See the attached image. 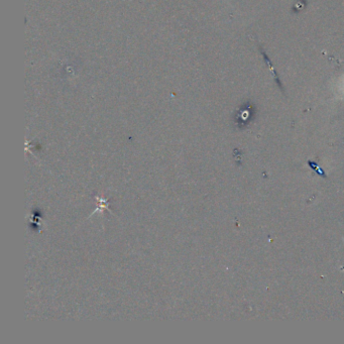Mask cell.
<instances>
[{
	"instance_id": "cell-2",
	"label": "cell",
	"mask_w": 344,
	"mask_h": 344,
	"mask_svg": "<svg viewBox=\"0 0 344 344\" xmlns=\"http://www.w3.org/2000/svg\"><path fill=\"white\" fill-rule=\"evenodd\" d=\"M306 5H307V2H306V0H298V1L295 3L294 7H293V11L298 13L300 11H302Z\"/></svg>"
},
{
	"instance_id": "cell-1",
	"label": "cell",
	"mask_w": 344,
	"mask_h": 344,
	"mask_svg": "<svg viewBox=\"0 0 344 344\" xmlns=\"http://www.w3.org/2000/svg\"><path fill=\"white\" fill-rule=\"evenodd\" d=\"M258 51H259V53L261 54L262 58H263V60H264V63L267 65V67H269L271 73H272L273 76H274V79H275V81H276V84L278 85L279 89L284 93V92H285L284 86H283L282 81H281V79H280V77H279V75H278V73H277V71H276V69H275V67H274V65H273V62H272L271 58H270L269 56H267V54L265 53V51L263 50V48L261 47L260 44H258Z\"/></svg>"
}]
</instances>
